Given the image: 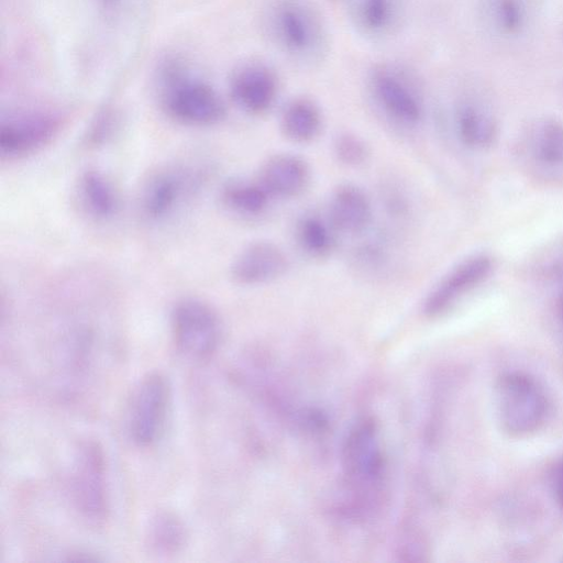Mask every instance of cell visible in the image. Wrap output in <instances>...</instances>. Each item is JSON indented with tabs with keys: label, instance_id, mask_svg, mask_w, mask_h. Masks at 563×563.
Here are the masks:
<instances>
[{
	"label": "cell",
	"instance_id": "25",
	"mask_svg": "<svg viewBox=\"0 0 563 563\" xmlns=\"http://www.w3.org/2000/svg\"><path fill=\"white\" fill-rule=\"evenodd\" d=\"M333 148L338 159L349 166H360L369 156L366 143L353 133H341L338 135Z\"/></svg>",
	"mask_w": 563,
	"mask_h": 563
},
{
	"label": "cell",
	"instance_id": "11",
	"mask_svg": "<svg viewBox=\"0 0 563 563\" xmlns=\"http://www.w3.org/2000/svg\"><path fill=\"white\" fill-rule=\"evenodd\" d=\"M230 96L244 112L262 115L275 104L279 93V78L276 70L262 60L240 64L231 74Z\"/></svg>",
	"mask_w": 563,
	"mask_h": 563
},
{
	"label": "cell",
	"instance_id": "2",
	"mask_svg": "<svg viewBox=\"0 0 563 563\" xmlns=\"http://www.w3.org/2000/svg\"><path fill=\"white\" fill-rule=\"evenodd\" d=\"M156 84L161 107L178 123L210 126L225 115V104L218 91L194 75L179 56L168 55L158 63Z\"/></svg>",
	"mask_w": 563,
	"mask_h": 563
},
{
	"label": "cell",
	"instance_id": "23",
	"mask_svg": "<svg viewBox=\"0 0 563 563\" xmlns=\"http://www.w3.org/2000/svg\"><path fill=\"white\" fill-rule=\"evenodd\" d=\"M331 222L316 214H306L297 223L296 235L301 249L312 257H325L335 246Z\"/></svg>",
	"mask_w": 563,
	"mask_h": 563
},
{
	"label": "cell",
	"instance_id": "6",
	"mask_svg": "<svg viewBox=\"0 0 563 563\" xmlns=\"http://www.w3.org/2000/svg\"><path fill=\"white\" fill-rule=\"evenodd\" d=\"M170 328L177 350L194 360L211 356L223 334L218 311L209 302L194 297L183 298L174 305Z\"/></svg>",
	"mask_w": 563,
	"mask_h": 563
},
{
	"label": "cell",
	"instance_id": "30",
	"mask_svg": "<svg viewBox=\"0 0 563 563\" xmlns=\"http://www.w3.org/2000/svg\"><path fill=\"white\" fill-rule=\"evenodd\" d=\"M562 91H563V89H562Z\"/></svg>",
	"mask_w": 563,
	"mask_h": 563
},
{
	"label": "cell",
	"instance_id": "29",
	"mask_svg": "<svg viewBox=\"0 0 563 563\" xmlns=\"http://www.w3.org/2000/svg\"><path fill=\"white\" fill-rule=\"evenodd\" d=\"M559 312H560V316L563 321V285L561 287L560 295H559Z\"/></svg>",
	"mask_w": 563,
	"mask_h": 563
},
{
	"label": "cell",
	"instance_id": "20",
	"mask_svg": "<svg viewBox=\"0 0 563 563\" xmlns=\"http://www.w3.org/2000/svg\"><path fill=\"white\" fill-rule=\"evenodd\" d=\"M481 12L487 29L505 38L521 35L531 15L529 0H482Z\"/></svg>",
	"mask_w": 563,
	"mask_h": 563
},
{
	"label": "cell",
	"instance_id": "4",
	"mask_svg": "<svg viewBox=\"0 0 563 563\" xmlns=\"http://www.w3.org/2000/svg\"><path fill=\"white\" fill-rule=\"evenodd\" d=\"M366 87L378 110L404 126L419 124L426 112L423 95L415 74L396 62L375 64L368 71Z\"/></svg>",
	"mask_w": 563,
	"mask_h": 563
},
{
	"label": "cell",
	"instance_id": "15",
	"mask_svg": "<svg viewBox=\"0 0 563 563\" xmlns=\"http://www.w3.org/2000/svg\"><path fill=\"white\" fill-rule=\"evenodd\" d=\"M372 219V202L358 186L342 184L333 190L329 202V221L336 231L361 233L369 227Z\"/></svg>",
	"mask_w": 563,
	"mask_h": 563
},
{
	"label": "cell",
	"instance_id": "16",
	"mask_svg": "<svg viewBox=\"0 0 563 563\" xmlns=\"http://www.w3.org/2000/svg\"><path fill=\"white\" fill-rule=\"evenodd\" d=\"M404 0H352L351 19L356 30L372 40H384L399 29Z\"/></svg>",
	"mask_w": 563,
	"mask_h": 563
},
{
	"label": "cell",
	"instance_id": "7",
	"mask_svg": "<svg viewBox=\"0 0 563 563\" xmlns=\"http://www.w3.org/2000/svg\"><path fill=\"white\" fill-rule=\"evenodd\" d=\"M63 122L59 113L48 110H31L2 118L1 158L14 161L35 154L58 135Z\"/></svg>",
	"mask_w": 563,
	"mask_h": 563
},
{
	"label": "cell",
	"instance_id": "17",
	"mask_svg": "<svg viewBox=\"0 0 563 563\" xmlns=\"http://www.w3.org/2000/svg\"><path fill=\"white\" fill-rule=\"evenodd\" d=\"M76 192L81 210L92 220L107 222L119 213V192L111 179L97 168L79 175Z\"/></svg>",
	"mask_w": 563,
	"mask_h": 563
},
{
	"label": "cell",
	"instance_id": "21",
	"mask_svg": "<svg viewBox=\"0 0 563 563\" xmlns=\"http://www.w3.org/2000/svg\"><path fill=\"white\" fill-rule=\"evenodd\" d=\"M184 521L173 511H157L146 529L147 544L159 554H173L184 548L187 541Z\"/></svg>",
	"mask_w": 563,
	"mask_h": 563
},
{
	"label": "cell",
	"instance_id": "1",
	"mask_svg": "<svg viewBox=\"0 0 563 563\" xmlns=\"http://www.w3.org/2000/svg\"><path fill=\"white\" fill-rule=\"evenodd\" d=\"M262 27L268 42L297 65L316 66L328 54V25L312 0H267Z\"/></svg>",
	"mask_w": 563,
	"mask_h": 563
},
{
	"label": "cell",
	"instance_id": "5",
	"mask_svg": "<svg viewBox=\"0 0 563 563\" xmlns=\"http://www.w3.org/2000/svg\"><path fill=\"white\" fill-rule=\"evenodd\" d=\"M200 172L188 165H168L150 175L140 195L141 214L150 223H164L177 214L199 190Z\"/></svg>",
	"mask_w": 563,
	"mask_h": 563
},
{
	"label": "cell",
	"instance_id": "9",
	"mask_svg": "<svg viewBox=\"0 0 563 563\" xmlns=\"http://www.w3.org/2000/svg\"><path fill=\"white\" fill-rule=\"evenodd\" d=\"M345 475L354 492L371 494L379 489L384 457L378 430L371 419H363L350 431L343 448Z\"/></svg>",
	"mask_w": 563,
	"mask_h": 563
},
{
	"label": "cell",
	"instance_id": "10",
	"mask_svg": "<svg viewBox=\"0 0 563 563\" xmlns=\"http://www.w3.org/2000/svg\"><path fill=\"white\" fill-rule=\"evenodd\" d=\"M170 388L161 373L143 377L134 389L129 406L128 429L132 440L140 446L156 442L165 426Z\"/></svg>",
	"mask_w": 563,
	"mask_h": 563
},
{
	"label": "cell",
	"instance_id": "18",
	"mask_svg": "<svg viewBox=\"0 0 563 563\" xmlns=\"http://www.w3.org/2000/svg\"><path fill=\"white\" fill-rule=\"evenodd\" d=\"M454 121L460 140L468 147L487 148L498 136V125L493 113L472 98L459 102Z\"/></svg>",
	"mask_w": 563,
	"mask_h": 563
},
{
	"label": "cell",
	"instance_id": "14",
	"mask_svg": "<svg viewBox=\"0 0 563 563\" xmlns=\"http://www.w3.org/2000/svg\"><path fill=\"white\" fill-rule=\"evenodd\" d=\"M308 163L291 153L271 156L262 165L257 180L273 198L289 199L301 195L309 186Z\"/></svg>",
	"mask_w": 563,
	"mask_h": 563
},
{
	"label": "cell",
	"instance_id": "13",
	"mask_svg": "<svg viewBox=\"0 0 563 563\" xmlns=\"http://www.w3.org/2000/svg\"><path fill=\"white\" fill-rule=\"evenodd\" d=\"M287 267V256L278 245L256 241L235 255L230 265V276L239 285L256 286L282 277Z\"/></svg>",
	"mask_w": 563,
	"mask_h": 563
},
{
	"label": "cell",
	"instance_id": "22",
	"mask_svg": "<svg viewBox=\"0 0 563 563\" xmlns=\"http://www.w3.org/2000/svg\"><path fill=\"white\" fill-rule=\"evenodd\" d=\"M221 199L231 211L247 217L263 213L272 197L258 180H231L221 190Z\"/></svg>",
	"mask_w": 563,
	"mask_h": 563
},
{
	"label": "cell",
	"instance_id": "26",
	"mask_svg": "<svg viewBox=\"0 0 563 563\" xmlns=\"http://www.w3.org/2000/svg\"><path fill=\"white\" fill-rule=\"evenodd\" d=\"M117 126V114L112 109L102 110L92 121L86 135L87 145L97 146L107 141Z\"/></svg>",
	"mask_w": 563,
	"mask_h": 563
},
{
	"label": "cell",
	"instance_id": "28",
	"mask_svg": "<svg viewBox=\"0 0 563 563\" xmlns=\"http://www.w3.org/2000/svg\"><path fill=\"white\" fill-rule=\"evenodd\" d=\"M552 485L555 498L563 508V460L554 470Z\"/></svg>",
	"mask_w": 563,
	"mask_h": 563
},
{
	"label": "cell",
	"instance_id": "3",
	"mask_svg": "<svg viewBox=\"0 0 563 563\" xmlns=\"http://www.w3.org/2000/svg\"><path fill=\"white\" fill-rule=\"evenodd\" d=\"M494 394L498 423L509 435L527 437L544 424L549 400L532 376L522 372L505 373L497 379Z\"/></svg>",
	"mask_w": 563,
	"mask_h": 563
},
{
	"label": "cell",
	"instance_id": "24",
	"mask_svg": "<svg viewBox=\"0 0 563 563\" xmlns=\"http://www.w3.org/2000/svg\"><path fill=\"white\" fill-rule=\"evenodd\" d=\"M536 157L549 165L563 164V122L545 119L537 124L533 134Z\"/></svg>",
	"mask_w": 563,
	"mask_h": 563
},
{
	"label": "cell",
	"instance_id": "8",
	"mask_svg": "<svg viewBox=\"0 0 563 563\" xmlns=\"http://www.w3.org/2000/svg\"><path fill=\"white\" fill-rule=\"evenodd\" d=\"M70 483L71 497L81 516L90 522L104 520L109 510L106 463L96 441H86L79 448Z\"/></svg>",
	"mask_w": 563,
	"mask_h": 563
},
{
	"label": "cell",
	"instance_id": "19",
	"mask_svg": "<svg viewBox=\"0 0 563 563\" xmlns=\"http://www.w3.org/2000/svg\"><path fill=\"white\" fill-rule=\"evenodd\" d=\"M323 126V115L316 101L308 97L289 100L280 113V130L290 141L309 143L318 137Z\"/></svg>",
	"mask_w": 563,
	"mask_h": 563
},
{
	"label": "cell",
	"instance_id": "12",
	"mask_svg": "<svg viewBox=\"0 0 563 563\" xmlns=\"http://www.w3.org/2000/svg\"><path fill=\"white\" fill-rule=\"evenodd\" d=\"M493 269L486 254L472 255L455 265L432 288L423 302V312L433 318L446 312L465 294L484 282Z\"/></svg>",
	"mask_w": 563,
	"mask_h": 563
},
{
	"label": "cell",
	"instance_id": "27",
	"mask_svg": "<svg viewBox=\"0 0 563 563\" xmlns=\"http://www.w3.org/2000/svg\"><path fill=\"white\" fill-rule=\"evenodd\" d=\"M98 13L107 22H117L129 10L130 0H93Z\"/></svg>",
	"mask_w": 563,
	"mask_h": 563
}]
</instances>
